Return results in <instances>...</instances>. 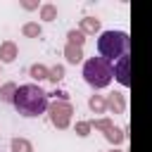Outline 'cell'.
<instances>
[{
  "label": "cell",
  "instance_id": "d4e9b609",
  "mask_svg": "<svg viewBox=\"0 0 152 152\" xmlns=\"http://www.w3.org/2000/svg\"><path fill=\"white\" fill-rule=\"evenodd\" d=\"M0 66H2V64H0Z\"/></svg>",
  "mask_w": 152,
  "mask_h": 152
},
{
  "label": "cell",
  "instance_id": "7a4b0ae2",
  "mask_svg": "<svg viewBox=\"0 0 152 152\" xmlns=\"http://www.w3.org/2000/svg\"><path fill=\"white\" fill-rule=\"evenodd\" d=\"M97 52L107 62L116 64L121 57L131 55V36L126 31H102L97 38Z\"/></svg>",
  "mask_w": 152,
  "mask_h": 152
},
{
  "label": "cell",
  "instance_id": "5bb4252c",
  "mask_svg": "<svg viewBox=\"0 0 152 152\" xmlns=\"http://www.w3.org/2000/svg\"><path fill=\"white\" fill-rule=\"evenodd\" d=\"M10 150H12V152H33V145H31V140H26V138H12Z\"/></svg>",
  "mask_w": 152,
  "mask_h": 152
},
{
  "label": "cell",
  "instance_id": "8fae6325",
  "mask_svg": "<svg viewBox=\"0 0 152 152\" xmlns=\"http://www.w3.org/2000/svg\"><path fill=\"white\" fill-rule=\"evenodd\" d=\"M64 57H66V62L69 64H78V62H83V48H76V45H64Z\"/></svg>",
  "mask_w": 152,
  "mask_h": 152
},
{
  "label": "cell",
  "instance_id": "2e32d148",
  "mask_svg": "<svg viewBox=\"0 0 152 152\" xmlns=\"http://www.w3.org/2000/svg\"><path fill=\"white\" fill-rule=\"evenodd\" d=\"M66 40H69V45L83 48V43H86V33H83V31H78V28H71V31L66 33Z\"/></svg>",
  "mask_w": 152,
  "mask_h": 152
},
{
  "label": "cell",
  "instance_id": "44dd1931",
  "mask_svg": "<svg viewBox=\"0 0 152 152\" xmlns=\"http://www.w3.org/2000/svg\"><path fill=\"white\" fill-rule=\"evenodd\" d=\"M48 95H52L55 100H62V102H69V93H66V90H62V88H57L55 93H48Z\"/></svg>",
  "mask_w": 152,
  "mask_h": 152
},
{
  "label": "cell",
  "instance_id": "52a82bcc",
  "mask_svg": "<svg viewBox=\"0 0 152 152\" xmlns=\"http://www.w3.org/2000/svg\"><path fill=\"white\" fill-rule=\"evenodd\" d=\"M107 112H112V114H124V112H126V95H124V93H109V95H107Z\"/></svg>",
  "mask_w": 152,
  "mask_h": 152
},
{
  "label": "cell",
  "instance_id": "6da1fadb",
  "mask_svg": "<svg viewBox=\"0 0 152 152\" xmlns=\"http://www.w3.org/2000/svg\"><path fill=\"white\" fill-rule=\"evenodd\" d=\"M12 107L26 116V119H33V116H40L48 112L50 107V95L38 86V83H24L17 88V95H14V102Z\"/></svg>",
  "mask_w": 152,
  "mask_h": 152
},
{
  "label": "cell",
  "instance_id": "603a6c76",
  "mask_svg": "<svg viewBox=\"0 0 152 152\" xmlns=\"http://www.w3.org/2000/svg\"><path fill=\"white\" fill-rule=\"evenodd\" d=\"M107 152H124V150H119V147H112V150H107Z\"/></svg>",
  "mask_w": 152,
  "mask_h": 152
},
{
  "label": "cell",
  "instance_id": "e0dca14e",
  "mask_svg": "<svg viewBox=\"0 0 152 152\" xmlns=\"http://www.w3.org/2000/svg\"><path fill=\"white\" fill-rule=\"evenodd\" d=\"M40 19H43V21H55V19H57V7L50 5V2L40 5Z\"/></svg>",
  "mask_w": 152,
  "mask_h": 152
},
{
  "label": "cell",
  "instance_id": "ffe728a7",
  "mask_svg": "<svg viewBox=\"0 0 152 152\" xmlns=\"http://www.w3.org/2000/svg\"><path fill=\"white\" fill-rule=\"evenodd\" d=\"M90 131H93L90 121H76V135L86 138V135H90Z\"/></svg>",
  "mask_w": 152,
  "mask_h": 152
},
{
  "label": "cell",
  "instance_id": "3957f363",
  "mask_svg": "<svg viewBox=\"0 0 152 152\" xmlns=\"http://www.w3.org/2000/svg\"><path fill=\"white\" fill-rule=\"evenodd\" d=\"M114 78V64L107 62L104 57H88L83 62V81L100 90V88H107Z\"/></svg>",
  "mask_w": 152,
  "mask_h": 152
},
{
  "label": "cell",
  "instance_id": "8992f818",
  "mask_svg": "<svg viewBox=\"0 0 152 152\" xmlns=\"http://www.w3.org/2000/svg\"><path fill=\"white\" fill-rule=\"evenodd\" d=\"M19 57V48L14 40H2L0 43V64H12Z\"/></svg>",
  "mask_w": 152,
  "mask_h": 152
},
{
  "label": "cell",
  "instance_id": "ac0fdd59",
  "mask_svg": "<svg viewBox=\"0 0 152 152\" xmlns=\"http://www.w3.org/2000/svg\"><path fill=\"white\" fill-rule=\"evenodd\" d=\"M90 126H93V128H97V131H102V133H104V131H109V128H112V126H114V121H112V119H109V116H102V119H93V121H90Z\"/></svg>",
  "mask_w": 152,
  "mask_h": 152
},
{
  "label": "cell",
  "instance_id": "5b68a950",
  "mask_svg": "<svg viewBox=\"0 0 152 152\" xmlns=\"http://www.w3.org/2000/svg\"><path fill=\"white\" fill-rule=\"evenodd\" d=\"M114 78H116L124 88L131 86V55H128V57H121V59L114 64Z\"/></svg>",
  "mask_w": 152,
  "mask_h": 152
},
{
  "label": "cell",
  "instance_id": "cb8c5ba5",
  "mask_svg": "<svg viewBox=\"0 0 152 152\" xmlns=\"http://www.w3.org/2000/svg\"><path fill=\"white\" fill-rule=\"evenodd\" d=\"M0 88H2V86H0Z\"/></svg>",
  "mask_w": 152,
  "mask_h": 152
},
{
  "label": "cell",
  "instance_id": "9a60e30c",
  "mask_svg": "<svg viewBox=\"0 0 152 152\" xmlns=\"http://www.w3.org/2000/svg\"><path fill=\"white\" fill-rule=\"evenodd\" d=\"M21 33H24L26 38H40L43 28H40V24H38V21H26V24L21 26Z\"/></svg>",
  "mask_w": 152,
  "mask_h": 152
},
{
  "label": "cell",
  "instance_id": "277c9868",
  "mask_svg": "<svg viewBox=\"0 0 152 152\" xmlns=\"http://www.w3.org/2000/svg\"><path fill=\"white\" fill-rule=\"evenodd\" d=\"M48 116H50V124L59 131L69 128L71 126V116H74V104L71 102H62V100H52L50 107H48Z\"/></svg>",
  "mask_w": 152,
  "mask_h": 152
},
{
  "label": "cell",
  "instance_id": "d6986e66",
  "mask_svg": "<svg viewBox=\"0 0 152 152\" xmlns=\"http://www.w3.org/2000/svg\"><path fill=\"white\" fill-rule=\"evenodd\" d=\"M62 78H64V66H62V64H55V66H50V76H48V81H52V83L57 86Z\"/></svg>",
  "mask_w": 152,
  "mask_h": 152
},
{
  "label": "cell",
  "instance_id": "7c38bea8",
  "mask_svg": "<svg viewBox=\"0 0 152 152\" xmlns=\"http://www.w3.org/2000/svg\"><path fill=\"white\" fill-rule=\"evenodd\" d=\"M28 76H31L33 81H38V83H40V81H48V76H50V69H48L45 64H40V62H38V64H31V69H28Z\"/></svg>",
  "mask_w": 152,
  "mask_h": 152
},
{
  "label": "cell",
  "instance_id": "9c48e42d",
  "mask_svg": "<svg viewBox=\"0 0 152 152\" xmlns=\"http://www.w3.org/2000/svg\"><path fill=\"white\" fill-rule=\"evenodd\" d=\"M104 140H107L112 147H119V145L126 140V131L119 128V126H112L109 131H104Z\"/></svg>",
  "mask_w": 152,
  "mask_h": 152
},
{
  "label": "cell",
  "instance_id": "7402d4cb",
  "mask_svg": "<svg viewBox=\"0 0 152 152\" xmlns=\"http://www.w3.org/2000/svg\"><path fill=\"white\" fill-rule=\"evenodd\" d=\"M21 7H24V10H36V7H38V2H28V0H24V2H21Z\"/></svg>",
  "mask_w": 152,
  "mask_h": 152
},
{
  "label": "cell",
  "instance_id": "4fadbf2b",
  "mask_svg": "<svg viewBox=\"0 0 152 152\" xmlns=\"http://www.w3.org/2000/svg\"><path fill=\"white\" fill-rule=\"evenodd\" d=\"M17 88H19V86H17L14 81H7V83H2V88H0V100L12 104V102H14V95H17Z\"/></svg>",
  "mask_w": 152,
  "mask_h": 152
},
{
  "label": "cell",
  "instance_id": "ba28073f",
  "mask_svg": "<svg viewBox=\"0 0 152 152\" xmlns=\"http://www.w3.org/2000/svg\"><path fill=\"white\" fill-rule=\"evenodd\" d=\"M78 31H83L86 36L100 33V19H97V17H83L81 24H78Z\"/></svg>",
  "mask_w": 152,
  "mask_h": 152
},
{
  "label": "cell",
  "instance_id": "30bf717a",
  "mask_svg": "<svg viewBox=\"0 0 152 152\" xmlns=\"http://www.w3.org/2000/svg\"><path fill=\"white\" fill-rule=\"evenodd\" d=\"M88 107H90V112L93 114H104L107 112V95H90L88 97Z\"/></svg>",
  "mask_w": 152,
  "mask_h": 152
}]
</instances>
